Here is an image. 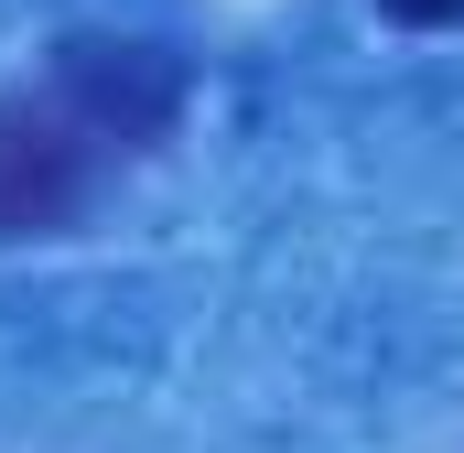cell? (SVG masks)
Wrapping results in <instances>:
<instances>
[{"label": "cell", "mask_w": 464, "mask_h": 453, "mask_svg": "<svg viewBox=\"0 0 464 453\" xmlns=\"http://www.w3.org/2000/svg\"><path fill=\"white\" fill-rule=\"evenodd\" d=\"M44 87L87 119L119 162H130V151H162V140L184 130V98H195L184 54L151 43V33H65L54 65H44Z\"/></svg>", "instance_id": "2"}, {"label": "cell", "mask_w": 464, "mask_h": 453, "mask_svg": "<svg viewBox=\"0 0 464 453\" xmlns=\"http://www.w3.org/2000/svg\"><path fill=\"white\" fill-rule=\"evenodd\" d=\"M389 22H411V33H454L464 22V0H378Z\"/></svg>", "instance_id": "3"}, {"label": "cell", "mask_w": 464, "mask_h": 453, "mask_svg": "<svg viewBox=\"0 0 464 453\" xmlns=\"http://www.w3.org/2000/svg\"><path fill=\"white\" fill-rule=\"evenodd\" d=\"M109 162H119V151L65 109L54 87L0 98V248L87 226V206L109 195Z\"/></svg>", "instance_id": "1"}]
</instances>
